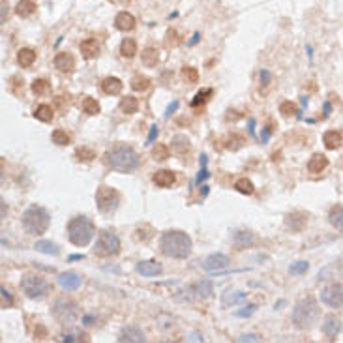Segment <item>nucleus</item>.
I'll use <instances>...</instances> for the list:
<instances>
[{"label": "nucleus", "mask_w": 343, "mask_h": 343, "mask_svg": "<svg viewBox=\"0 0 343 343\" xmlns=\"http://www.w3.org/2000/svg\"><path fill=\"white\" fill-rule=\"evenodd\" d=\"M159 250L171 259H186L191 253V238L184 231H167L159 238Z\"/></svg>", "instance_id": "1"}, {"label": "nucleus", "mask_w": 343, "mask_h": 343, "mask_svg": "<svg viewBox=\"0 0 343 343\" xmlns=\"http://www.w3.org/2000/svg\"><path fill=\"white\" fill-rule=\"evenodd\" d=\"M105 161H107L109 167L118 171V173H131V171L139 167L141 158L139 154L128 145H116L111 150H107Z\"/></svg>", "instance_id": "2"}, {"label": "nucleus", "mask_w": 343, "mask_h": 343, "mask_svg": "<svg viewBox=\"0 0 343 343\" xmlns=\"http://www.w3.org/2000/svg\"><path fill=\"white\" fill-rule=\"evenodd\" d=\"M321 313V307L317 304V300L313 297L300 298L295 307H293V325L297 326L298 330H309L311 326H315L317 319Z\"/></svg>", "instance_id": "3"}, {"label": "nucleus", "mask_w": 343, "mask_h": 343, "mask_svg": "<svg viewBox=\"0 0 343 343\" xmlns=\"http://www.w3.org/2000/svg\"><path fill=\"white\" fill-rule=\"evenodd\" d=\"M23 229L28 234H43L49 229V223H51V214L47 208L39 206V204H32L28 206L25 214H23Z\"/></svg>", "instance_id": "4"}, {"label": "nucleus", "mask_w": 343, "mask_h": 343, "mask_svg": "<svg viewBox=\"0 0 343 343\" xmlns=\"http://www.w3.org/2000/svg\"><path fill=\"white\" fill-rule=\"evenodd\" d=\"M96 234V227H94L92 220H88L86 216H77L68 223V238L74 246H88L90 240Z\"/></svg>", "instance_id": "5"}, {"label": "nucleus", "mask_w": 343, "mask_h": 343, "mask_svg": "<svg viewBox=\"0 0 343 343\" xmlns=\"http://www.w3.org/2000/svg\"><path fill=\"white\" fill-rule=\"evenodd\" d=\"M118 253H120V238L113 231H107V229L100 232L96 246H94V255L107 259V257H114Z\"/></svg>", "instance_id": "6"}, {"label": "nucleus", "mask_w": 343, "mask_h": 343, "mask_svg": "<svg viewBox=\"0 0 343 343\" xmlns=\"http://www.w3.org/2000/svg\"><path fill=\"white\" fill-rule=\"evenodd\" d=\"M21 291L32 300H41L51 293V283L41 276H32L28 274L21 279Z\"/></svg>", "instance_id": "7"}, {"label": "nucleus", "mask_w": 343, "mask_h": 343, "mask_svg": "<svg viewBox=\"0 0 343 343\" xmlns=\"http://www.w3.org/2000/svg\"><path fill=\"white\" fill-rule=\"evenodd\" d=\"M53 317L60 325H72L79 317V304L72 298H58L53 306Z\"/></svg>", "instance_id": "8"}, {"label": "nucleus", "mask_w": 343, "mask_h": 343, "mask_svg": "<svg viewBox=\"0 0 343 343\" xmlns=\"http://www.w3.org/2000/svg\"><path fill=\"white\" fill-rule=\"evenodd\" d=\"M96 204L102 214H113L120 204V193L111 186H100L96 191Z\"/></svg>", "instance_id": "9"}, {"label": "nucleus", "mask_w": 343, "mask_h": 343, "mask_svg": "<svg viewBox=\"0 0 343 343\" xmlns=\"http://www.w3.org/2000/svg\"><path fill=\"white\" fill-rule=\"evenodd\" d=\"M321 302L326 307L340 309L343 307V283H330L321 291Z\"/></svg>", "instance_id": "10"}, {"label": "nucleus", "mask_w": 343, "mask_h": 343, "mask_svg": "<svg viewBox=\"0 0 343 343\" xmlns=\"http://www.w3.org/2000/svg\"><path fill=\"white\" fill-rule=\"evenodd\" d=\"M229 257L227 255H223V253H212V255H208L206 259L203 261V268L206 272H220V270L227 268L229 267Z\"/></svg>", "instance_id": "11"}, {"label": "nucleus", "mask_w": 343, "mask_h": 343, "mask_svg": "<svg viewBox=\"0 0 343 343\" xmlns=\"http://www.w3.org/2000/svg\"><path fill=\"white\" fill-rule=\"evenodd\" d=\"M147 340L145 334H143V330H141L139 326L135 325H130V326H124L120 330V334H118V342L120 343H143Z\"/></svg>", "instance_id": "12"}, {"label": "nucleus", "mask_w": 343, "mask_h": 343, "mask_svg": "<svg viewBox=\"0 0 343 343\" xmlns=\"http://www.w3.org/2000/svg\"><path fill=\"white\" fill-rule=\"evenodd\" d=\"M135 270L139 272L141 276H145V278H154V276H159L161 272H163V267H161V263L158 261H141L137 263V267Z\"/></svg>", "instance_id": "13"}, {"label": "nucleus", "mask_w": 343, "mask_h": 343, "mask_svg": "<svg viewBox=\"0 0 343 343\" xmlns=\"http://www.w3.org/2000/svg\"><path fill=\"white\" fill-rule=\"evenodd\" d=\"M232 244H234V248H238V250L251 248V246L255 244V234L251 231H246V229L234 231V234H232Z\"/></svg>", "instance_id": "14"}, {"label": "nucleus", "mask_w": 343, "mask_h": 343, "mask_svg": "<svg viewBox=\"0 0 343 343\" xmlns=\"http://www.w3.org/2000/svg\"><path fill=\"white\" fill-rule=\"evenodd\" d=\"M323 332L328 340H336V336L342 332V319L338 315H326L323 323Z\"/></svg>", "instance_id": "15"}, {"label": "nucleus", "mask_w": 343, "mask_h": 343, "mask_svg": "<svg viewBox=\"0 0 343 343\" xmlns=\"http://www.w3.org/2000/svg\"><path fill=\"white\" fill-rule=\"evenodd\" d=\"M58 285L64 289V291H75V289L81 287V276L75 274V272L58 274Z\"/></svg>", "instance_id": "16"}, {"label": "nucleus", "mask_w": 343, "mask_h": 343, "mask_svg": "<svg viewBox=\"0 0 343 343\" xmlns=\"http://www.w3.org/2000/svg\"><path fill=\"white\" fill-rule=\"evenodd\" d=\"M285 225H287L293 232H300L307 225V214H304V212L289 214L287 218H285Z\"/></svg>", "instance_id": "17"}, {"label": "nucleus", "mask_w": 343, "mask_h": 343, "mask_svg": "<svg viewBox=\"0 0 343 343\" xmlns=\"http://www.w3.org/2000/svg\"><path fill=\"white\" fill-rule=\"evenodd\" d=\"M55 68L56 70H60V72H64V74H70V72H74L75 70V58L72 53H58L55 56Z\"/></svg>", "instance_id": "18"}, {"label": "nucleus", "mask_w": 343, "mask_h": 343, "mask_svg": "<svg viewBox=\"0 0 343 343\" xmlns=\"http://www.w3.org/2000/svg\"><path fill=\"white\" fill-rule=\"evenodd\" d=\"M152 182L158 186V188H171L176 182V176L173 171L161 169V171H156V175L152 176Z\"/></svg>", "instance_id": "19"}, {"label": "nucleus", "mask_w": 343, "mask_h": 343, "mask_svg": "<svg viewBox=\"0 0 343 343\" xmlns=\"http://www.w3.org/2000/svg\"><path fill=\"white\" fill-rule=\"evenodd\" d=\"M114 27L122 30V32H130L135 28V17L128 13V11H120L116 17H114Z\"/></svg>", "instance_id": "20"}, {"label": "nucleus", "mask_w": 343, "mask_h": 343, "mask_svg": "<svg viewBox=\"0 0 343 343\" xmlns=\"http://www.w3.org/2000/svg\"><path fill=\"white\" fill-rule=\"evenodd\" d=\"M79 49H81V55H83L86 60H92V58H96V56L100 55V45H98V41L92 39V38L81 41Z\"/></svg>", "instance_id": "21"}, {"label": "nucleus", "mask_w": 343, "mask_h": 343, "mask_svg": "<svg viewBox=\"0 0 343 343\" xmlns=\"http://www.w3.org/2000/svg\"><path fill=\"white\" fill-rule=\"evenodd\" d=\"M326 167H328V158H326L325 154H313L311 159L307 161V171L313 173V175L323 173Z\"/></svg>", "instance_id": "22"}, {"label": "nucleus", "mask_w": 343, "mask_h": 343, "mask_svg": "<svg viewBox=\"0 0 343 343\" xmlns=\"http://www.w3.org/2000/svg\"><path fill=\"white\" fill-rule=\"evenodd\" d=\"M171 149L178 156H186L191 150V145H190V139L186 135H175L173 141H171Z\"/></svg>", "instance_id": "23"}, {"label": "nucleus", "mask_w": 343, "mask_h": 343, "mask_svg": "<svg viewBox=\"0 0 343 343\" xmlns=\"http://www.w3.org/2000/svg\"><path fill=\"white\" fill-rule=\"evenodd\" d=\"M122 86H124V83H122L118 77H107V79H103L102 90L107 96H116V94L122 92Z\"/></svg>", "instance_id": "24"}, {"label": "nucleus", "mask_w": 343, "mask_h": 343, "mask_svg": "<svg viewBox=\"0 0 343 343\" xmlns=\"http://www.w3.org/2000/svg\"><path fill=\"white\" fill-rule=\"evenodd\" d=\"M323 143H325V147L328 150H336V149H340V147H342L343 135L340 133V131L330 130V131H326L325 135H323Z\"/></svg>", "instance_id": "25"}, {"label": "nucleus", "mask_w": 343, "mask_h": 343, "mask_svg": "<svg viewBox=\"0 0 343 343\" xmlns=\"http://www.w3.org/2000/svg\"><path fill=\"white\" fill-rule=\"evenodd\" d=\"M246 297H248V293H244V291H227V293H223L222 304L223 306H234L242 300H246Z\"/></svg>", "instance_id": "26"}, {"label": "nucleus", "mask_w": 343, "mask_h": 343, "mask_svg": "<svg viewBox=\"0 0 343 343\" xmlns=\"http://www.w3.org/2000/svg\"><path fill=\"white\" fill-rule=\"evenodd\" d=\"M17 62L21 64V68H30V66L36 62V51L34 49H21L17 53Z\"/></svg>", "instance_id": "27"}, {"label": "nucleus", "mask_w": 343, "mask_h": 343, "mask_svg": "<svg viewBox=\"0 0 343 343\" xmlns=\"http://www.w3.org/2000/svg\"><path fill=\"white\" fill-rule=\"evenodd\" d=\"M36 2H32V0H19L15 11H17L19 17H30V15L36 13Z\"/></svg>", "instance_id": "28"}, {"label": "nucleus", "mask_w": 343, "mask_h": 343, "mask_svg": "<svg viewBox=\"0 0 343 343\" xmlns=\"http://www.w3.org/2000/svg\"><path fill=\"white\" fill-rule=\"evenodd\" d=\"M141 60H143V64L145 66L154 68V66L159 62V51L156 47H147V49L141 53Z\"/></svg>", "instance_id": "29"}, {"label": "nucleus", "mask_w": 343, "mask_h": 343, "mask_svg": "<svg viewBox=\"0 0 343 343\" xmlns=\"http://www.w3.org/2000/svg\"><path fill=\"white\" fill-rule=\"evenodd\" d=\"M328 222H330L332 227L343 231V204H336V206H332V210H330V214H328Z\"/></svg>", "instance_id": "30"}, {"label": "nucleus", "mask_w": 343, "mask_h": 343, "mask_svg": "<svg viewBox=\"0 0 343 343\" xmlns=\"http://www.w3.org/2000/svg\"><path fill=\"white\" fill-rule=\"evenodd\" d=\"M193 291L197 293V297L201 298H210L214 293V285L210 279H201L193 285Z\"/></svg>", "instance_id": "31"}, {"label": "nucleus", "mask_w": 343, "mask_h": 343, "mask_svg": "<svg viewBox=\"0 0 343 343\" xmlns=\"http://www.w3.org/2000/svg\"><path fill=\"white\" fill-rule=\"evenodd\" d=\"M120 111L126 113V114H133V113H137L139 109V100L137 98H133V96H124L120 100Z\"/></svg>", "instance_id": "32"}, {"label": "nucleus", "mask_w": 343, "mask_h": 343, "mask_svg": "<svg viewBox=\"0 0 343 343\" xmlns=\"http://www.w3.org/2000/svg\"><path fill=\"white\" fill-rule=\"evenodd\" d=\"M150 84H152V81H150L147 75H135L130 81V86L135 92H145V90H149Z\"/></svg>", "instance_id": "33"}, {"label": "nucleus", "mask_w": 343, "mask_h": 343, "mask_svg": "<svg viewBox=\"0 0 343 343\" xmlns=\"http://www.w3.org/2000/svg\"><path fill=\"white\" fill-rule=\"evenodd\" d=\"M34 116H36L38 120H41V122H51L53 118H55V111H53V107L51 105H38L36 107V111H34Z\"/></svg>", "instance_id": "34"}, {"label": "nucleus", "mask_w": 343, "mask_h": 343, "mask_svg": "<svg viewBox=\"0 0 343 343\" xmlns=\"http://www.w3.org/2000/svg\"><path fill=\"white\" fill-rule=\"evenodd\" d=\"M120 55L124 58H133V56L137 55V43H135V39H130V38H126L124 41L120 43Z\"/></svg>", "instance_id": "35"}, {"label": "nucleus", "mask_w": 343, "mask_h": 343, "mask_svg": "<svg viewBox=\"0 0 343 343\" xmlns=\"http://www.w3.org/2000/svg\"><path fill=\"white\" fill-rule=\"evenodd\" d=\"M234 190H236L238 193L251 195L255 191V186H253V182H251L250 178H238V180L234 182Z\"/></svg>", "instance_id": "36"}, {"label": "nucleus", "mask_w": 343, "mask_h": 343, "mask_svg": "<svg viewBox=\"0 0 343 343\" xmlns=\"http://www.w3.org/2000/svg\"><path fill=\"white\" fill-rule=\"evenodd\" d=\"M32 92L36 96H47L51 92V83L45 81V79H34L32 81Z\"/></svg>", "instance_id": "37"}, {"label": "nucleus", "mask_w": 343, "mask_h": 343, "mask_svg": "<svg viewBox=\"0 0 343 343\" xmlns=\"http://www.w3.org/2000/svg\"><path fill=\"white\" fill-rule=\"evenodd\" d=\"M36 251L39 253H45V255H58V248H56V244L49 240H38L36 242Z\"/></svg>", "instance_id": "38"}, {"label": "nucleus", "mask_w": 343, "mask_h": 343, "mask_svg": "<svg viewBox=\"0 0 343 343\" xmlns=\"http://www.w3.org/2000/svg\"><path fill=\"white\" fill-rule=\"evenodd\" d=\"M163 43L167 49H175V47L180 45V36H178V32H176L175 28H169L167 32H165V39H163Z\"/></svg>", "instance_id": "39"}, {"label": "nucleus", "mask_w": 343, "mask_h": 343, "mask_svg": "<svg viewBox=\"0 0 343 343\" xmlns=\"http://www.w3.org/2000/svg\"><path fill=\"white\" fill-rule=\"evenodd\" d=\"M180 75H182V79H184L186 83H190V84H193L199 81V72H197V68H191V66L182 68Z\"/></svg>", "instance_id": "40"}, {"label": "nucleus", "mask_w": 343, "mask_h": 343, "mask_svg": "<svg viewBox=\"0 0 343 343\" xmlns=\"http://www.w3.org/2000/svg\"><path fill=\"white\" fill-rule=\"evenodd\" d=\"M83 111L86 113V114H90V116H94V114H98L100 113V103L96 102L94 98H84L83 100Z\"/></svg>", "instance_id": "41"}, {"label": "nucleus", "mask_w": 343, "mask_h": 343, "mask_svg": "<svg viewBox=\"0 0 343 343\" xmlns=\"http://www.w3.org/2000/svg\"><path fill=\"white\" fill-rule=\"evenodd\" d=\"M75 158L79 161H92L96 158V152L92 149H88V147H81V149L75 150Z\"/></svg>", "instance_id": "42"}, {"label": "nucleus", "mask_w": 343, "mask_h": 343, "mask_svg": "<svg viewBox=\"0 0 343 343\" xmlns=\"http://www.w3.org/2000/svg\"><path fill=\"white\" fill-rule=\"evenodd\" d=\"M169 154H171V150H169L167 145H156V147L152 149V156H154V159H158V161L167 159Z\"/></svg>", "instance_id": "43"}, {"label": "nucleus", "mask_w": 343, "mask_h": 343, "mask_svg": "<svg viewBox=\"0 0 343 343\" xmlns=\"http://www.w3.org/2000/svg\"><path fill=\"white\" fill-rule=\"evenodd\" d=\"M212 88H203V90H199V92L195 94L193 102H191V107H197V105H203L210 96H212Z\"/></svg>", "instance_id": "44"}, {"label": "nucleus", "mask_w": 343, "mask_h": 343, "mask_svg": "<svg viewBox=\"0 0 343 343\" xmlns=\"http://www.w3.org/2000/svg\"><path fill=\"white\" fill-rule=\"evenodd\" d=\"M53 143H56V145H60V147H66V145H70V135L66 133L64 130H55L53 131Z\"/></svg>", "instance_id": "45"}, {"label": "nucleus", "mask_w": 343, "mask_h": 343, "mask_svg": "<svg viewBox=\"0 0 343 343\" xmlns=\"http://www.w3.org/2000/svg\"><path fill=\"white\" fill-rule=\"evenodd\" d=\"M307 268H309V265H307L306 261H297V263H293V265H291L289 272H291L293 276H300V274H306Z\"/></svg>", "instance_id": "46"}, {"label": "nucleus", "mask_w": 343, "mask_h": 343, "mask_svg": "<svg viewBox=\"0 0 343 343\" xmlns=\"http://www.w3.org/2000/svg\"><path fill=\"white\" fill-rule=\"evenodd\" d=\"M279 113H281L283 116H295V114H297V105L291 102H283L279 105Z\"/></svg>", "instance_id": "47"}, {"label": "nucleus", "mask_w": 343, "mask_h": 343, "mask_svg": "<svg viewBox=\"0 0 343 343\" xmlns=\"http://www.w3.org/2000/svg\"><path fill=\"white\" fill-rule=\"evenodd\" d=\"M259 81H261V86H263V92H267V88L272 84V74H270L268 70H261Z\"/></svg>", "instance_id": "48"}, {"label": "nucleus", "mask_w": 343, "mask_h": 343, "mask_svg": "<svg viewBox=\"0 0 343 343\" xmlns=\"http://www.w3.org/2000/svg\"><path fill=\"white\" fill-rule=\"evenodd\" d=\"M229 143H234V145L231 147V150H238V149L242 147V145L246 143V139H244L242 135H238V133H232L231 137H229Z\"/></svg>", "instance_id": "49"}, {"label": "nucleus", "mask_w": 343, "mask_h": 343, "mask_svg": "<svg viewBox=\"0 0 343 343\" xmlns=\"http://www.w3.org/2000/svg\"><path fill=\"white\" fill-rule=\"evenodd\" d=\"M2 307H11V304H13V298H11V295H9V291H6V287H2Z\"/></svg>", "instance_id": "50"}, {"label": "nucleus", "mask_w": 343, "mask_h": 343, "mask_svg": "<svg viewBox=\"0 0 343 343\" xmlns=\"http://www.w3.org/2000/svg\"><path fill=\"white\" fill-rule=\"evenodd\" d=\"M34 338L36 340H43V338H47V328L43 325H38L36 328H34Z\"/></svg>", "instance_id": "51"}, {"label": "nucleus", "mask_w": 343, "mask_h": 343, "mask_svg": "<svg viewBox=\"0 0 343 343\" xmlns=\"http://www.w3.org/2000/svg\"><path fill=\"white\" fill-rule=\"evenodd\" d=\"M60 340H62V342H81V340H86V336L84 334H72V336H62V338H60Z\"/></svg>", "instance_id": "52"}, {"label": "nucleus", "mask_w": 343, "mask_h": 343, "mask_svg": "<svg viewBox=\"0 0 343 343\" xmlns=\"http://www.w3.org/2000/svg\"><path fill=\"white\" fill-rule=\"evenodd\" d=\"M238 342H261V336L257 334H244L238 338Z\"/></svg>", "instance_id": "53"}, {"label": "nucleus", "mask_w": 343, "mask_h": 343, "mask_svg": "<svg viewBox=\"0 0 343 343\" xmlns=\"http://www.w3.org/2000/svg\"><path fill=\"white\" fill-rule=\"evenodd\" d=\"M158 137V126L154 124L152 128H150V135H149V139H147V145H152L154 143V139Z\"/></svg>", "instance_id": "54"}, {"label": "nucleus", "mask_w": 343, "mask_h": 343, "mask_svg": "<svg viewBox=\"0 0 343 343\" xmlns=\"http://www.w3.org/2000/svg\"><path fill=\"white\" fill-rule=\"evenodd\" d=\"M270 133H272V124H268L265 130H263V135H261V143H267L270 137Z\"/></svg>", "instance_id": "55"}, {"label": "nucleus", "mask_w": 343, "mask_h": 343, "mask_svg": "<svg viewBox=\"0 0 343 343\" xmlns=\"http://www.w3.org/2000/svg\"><path fill=\"white\" fill-rule=\"evenodd\" d=\"M253 311H255V306H250V309H242V311H238L236 315H238V317H248V315H251Z\"/></svg>", "instance_id": "56"}, {"label": "nucleus", "mask_w": 343, "mask_h": 343, "mask_svg": "<svg viewBox=\"0 0 343 343\" xmlns=\"http://www.w3.org/2000/svg\"><path fill=\"white\" fill-rule=\"evenodd\" d=\"M176 109H178V102H173V103H171V105L167 107V113H165V116H171V114H173V113H175Z\"/></svg>", "instance_id": "57"}, {"label": "nucleus", "mask_w": 343, "mask_h": 343, "mask_svg": "<svg viewBox=\"0 0 343 343\" xmlns=\"http://www.w3.org/2000/svg\"><path fill=\"white\" fill-rule=\"evenodd\" d=\"M6 17H8V2L2 0V23L6 21Z\"/></svg>", "instance_id": "58"}, {"label": "nucleus", "mask_w": 343, "mask_h": 343, "mask_svg": "<svg viewBox=\"0 0 343 343\" xmlns=\"http://www.w3.org/2000/svg\"><path fill=\"white\" fill-rule=\"evenodd\" d=\"M204 338L199 332H195V334H191V338H190V342H203Z\"/></svg>", "instance_id": "59"}, {"label": "nucleus", "mask_w": 343, "mask_h": 343, "mask_svg": "<svg viewBox=\"0 0 343 343\" xmlns=\"http://www.w3.org/2000/svg\"><path fill=\"white\" fill-rule=\"evenodd\" d=\"M250 133H251V135L255 133V120H253V118L250 120Z\"/></svg>", "instance_id": "60"}, {"label": "nucleus", "mask_w": 343, "mask_h": 343, "mask_svg": "<svg viewBox=\"0 0 343 343\" xmlns=\"http://www.w3.org/2000/svg\"><path fill=\"white\" fill-rule=\"evenodd\" d=\"M325 114H330V103H325Z\"/></svg>", "instance_id": "61"}, {"label": "nucleus", "mask_w": 343, "mask_h": 343, "mask_svg": "<svg viewBox=\"0 0 343 343\" xmlns=\"http://www.w3.org/2000/svg\"><path fill=\"white\" fill-rule=\"evenodd\" d=\"M75 259H83V255H72L70 257V261H75Z\"/></svg>", "instance_id": "62"}, {"label": "nucleus", "mask_w": 343, "mask_h": 343, "mask_svg": "<svg viewBox=\"0 0 343 343\" xmlns=\"http://www.w3.org/2000/svg\"><path fill=\"white\" fill-rule=\"evenodd\" d=\"M120 2H131V0H120Z\"/></svg>", "instance_id": "63"}]
</instances>
